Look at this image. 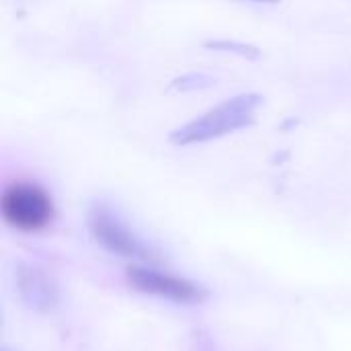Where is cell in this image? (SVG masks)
<instances>
[{"label": "cell", "mask_w": 351, "mask_h": 351, "mask_svg": "<svg viewBox=\"0 0 351 351\" xmlns=\"http://www.w3.org/2000/svg\"><path fill=\"white\" fill-rule=\"evenodd\" d=\"M4 222L21 232H37L56 218L51 195L35 183H12L0 195Z\"/></svg>", "instance_id": "7a4b0ae2"}, {"label": "cell", "mask_w": 351, "mask_h": 351, "mask_svg": "<svg viewBox=\"0 0 351 351\" xmlns=\"http://www.w3.org/2000/svg\"><path fill=\"white\" fill-rule=\"evenodd\" d=\"M263 105V97L257 93H241L224 103L212 107L204 115L187 121L185 125L171 132L169 140L175 146L204 144L210 140L224 138L243 128H249L257 119V111Z\"/></svg>", "instance_id": "6da1fadb"}, {"label": "cell", "mask_w": 351, "mask_h": 351, "mask_svg": "<svg viewBox=\"0 0 351 351\" xmlns=\"http://www.w3.org/2000/svg\"><path fill=\"white\" fill-rule=\"evenodd\" d=\"M216 84V78L204 74V72H189L183 74L179 78H175L169 84V90H179V93H189V90H202V88H210Z\"/></svg>", "instance_id": "52a82bcc"}, {"label": "cell", "mask_w": 351, "mask_h": 351, "mask_svg": "<svg viewBox=\"0 0 351 351\" xmlns=\"http://www.w3.org/2000/svg\"><path fill=\"white\" fill-rule=\"evenodd\" d=\"M125 280L132 290L156 298H165L177 304H202L208 300V290L191 280L162 274L150 267L132 265L125 269Z\"/></svg>", "instance_id": "277c9868"}, {"label": "cell", "mask_w": 351, "mask_h": 351, "mask_svg": "<svg viewBox=\"0 0 351 351\" xmlns=\"http://www.w3.org/2000/svg\"><path fill=\"white\" fill-rule=\"evenodd\" d=\"M16 290L21 300L37 313L53 311L60 302V288L56 278L37 265L21 263L16 267Z\"/></svg>", "instance_id": "5b68a950"}, {"label": "cell", "mask_w": 351, "mask_h": 351, "mask_svg": "<svg viewBox=\"0 0 351 351\" xmlns=\"http://www.w3.org/2000/svg\"><path fill=\"white\" fill-rule=\"evenodd\" d=\"M253 2H269V4H276V2H280V0H253Z\"/></svg>", "instance_id": "ba28073f"}, {"label": "cell", "mask_w": 351, "mask_h": 351, "mask_svg": "<svg viewBox=\"0 0 351 351\" xmlns=\"http://www.w3.org/2000/svg\"><path fill=\"white\" fill-rule=\"evenodd\" d=\"M208 49H216V51H226V53H237L241 58L247 60H257L261 58V49L257 45L245 43V41H237V39H212L206 41Z\"/></svg>", "instance_id": "8992f818"}, {"label": "cell", "mask_w": 351, "mask_h": 351, "mask_svg": "<svg viewBox=\"0 0 351 351\" xmlns=\"http://www.w3.org/2000/svg\"><path fill=\"white\" fill-rule=\"evenodd\" d=\"M88 230L93 239L109 253L140 261H158V253L146 245L136 232H132L125 222L105 204H95L86 216Z\"/></svg>", "instance_id": "3957f363"}]
</instances>
